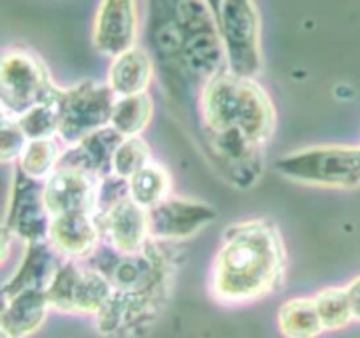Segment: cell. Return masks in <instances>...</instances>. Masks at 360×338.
<instances>
[{
    "label": "cell",
    "instance_id": "6da1fadb",
    "mask_svg": "<svg viewBox=\"0 0 360 338\" xmlns=\"http://www.w3.org/2000/svg\"><path fill=\"white\" fill-rule=\"evenodd\" d=\"M287 266L283 236L273 220L234 222L213 257L207 291L224 306L252 305L283 287Z\"/></svg>",
    "mask_w": 360,
    "mask_h": 338
},
{
    "label": "cell",
    "instance_id": "7a4b0ae2",
    "mask_svg": "<svg viewBox=\"0 0 360 338\" xmlns=\"http://www.w3.org/2000/svg\"><path fill=\"white\" fill-rule=\"evenodd\" d=\"M200 130H232L267 146L276 130V108L255 77L224 70L197 94Z\"/></svg>",
    "mask_w": 360,
    "mask_h": 338
},
{
    "label": "cell",
    "instance_id": "3957f363",
    "mask_svg": "<svg viewBox=\"0 0 360 338\" xmlns=\"http://www.w3.org/2000/svg\"><path fill=\"white\" fill-rule=\"evenodd\" d=\"M183 35V65L193 92L227 70L217 16L206 0H157Z\"/></svg>",
    "mask_w": 360,
    "mask_h": 338
},
{
    "label": "cell",
    "instance_id": "277c9868",
    "mask_svg": "<svg viewBox=\"0 0 360 338\" xmlns=\"http://www.w3.org/2000/svg\"><path fill=\"white\" fill-rule=\"evenodd\" d=\"M280 176L320 189L360 187V144H315L288 151L274 164Z\"/></svg>",
    "mask_w": 360,
    "mask_h": 338
},
{
    "label": "cell",
    "instance_id": "5b68a950",
    "mask_svg": "<svg viewBox=\"0 0 360 338\" xmlns=\"http://www.w3.org/2000/svg\"><path fill=\"white\" fill-rule=\"evenodd\" d=\"M44 60L25 46L0 51V109L20 118L23 113L60 94Z\"/></svg>",
    "mask_w": 360,
    "mask_h": 338
},
{
    "label": "cell",
    "instance_id": "8992f818",
    "mask_svg": "<svg viewBox=\"0 0 360 338\" xmlns=\"http://www.w3.org/2000/svg\"><path fill=\"white\" fill-rule=\"evenodd\" d=\"M227 70L257 77L262 73V21L255 0H224L217 16Z\"/></svg>",
    "mask_w": 360,
    "mask_h": 338
},
{
    "label": "cell",
    "instance_id": "52a82bcc",
    "mask_svg": "<svg viewBox=\"0 0 360 338\" xmlns=\"http://www.w3.org/2000/svg\"><path fill=\"white\" fill-rule=\"evenodd\" d=\"M97 220L102 243L120 254L141 252L151 239L148 210L130 199L129 187L122 180L102 183Z\"/></svg>",
    "mask_w": 360,
    "mask_h": 338
},
{
    "label": "cell",
    "instance_id": "ba28073f",
    "mask_svg": "<svg viewBox=\"0 0 360 338\" xmlns=\"http://www.w3.org/2000/svg\"><path fill=\"white\" fill-rule=\"evenodd\" d=\"M116 95L108 83L84 80L62 88L58 97V137L63 146H76L111 122Z\"/></svg>",
    "mask_w": 360,
    "mask_h": 338
},
{
    "label": "cell",
    "instance_id": "9c48e42d",
    "mask_svg": "<svg viewBox=\"0 0 360 338\" xmlns=\"http://www.w3.org/2000/svg\"><path fill=\"white\" fill-rule=\"evenodd\" d=\"M112 289L108 278L86 261L62 259L46 296L51 310L67 315H97Z\"/></svg>",
    "mask_w": 360,
    "mask_h": 338
},
{
    "label": "cell",
    "instance_id": "30bf717a",
    "mask_svg": "<svg viewBox=\"0 0 360 338\" xmlns=\"http://www.w3.org/2000/svg\"><path fill=\"white\" fill-rule=\"evenodd\" d=\"M210 162L234 189L248 190L266 169V146L232 130H200Z\"/></svg>",
    "mask_w": 360,
    "mask_h": 338
},
{
    "label": "cell",
    "instance_id": "8fae6325",
    "mask_svg": "<svg viewBox=\"0 0 360 338\" xmlns=\"http://www.w3.org/2000/svg\"><path fill=\"white\" fill-rule=\"evenodd\" d=\"M102 180L88 169L60 162L42 182V199L49 217L72 211L97 215Z\"/></svg>",
    "mask_w": 360,
    "mask_h": 338
},
{
    "label": "cell",
    "instance_id": "7c38bea8",
    "mask_svg": "<svg viewBox=\"0 0 360 338\" xmlns=\"http://www.w3.org/2000/svg\"><path fill=\"white\" fill-rule=\"evenodd\" d=\"M49 220L51 217L42 199V182L30 178L14 165L4 224L16 239L34 243L48 239Z\"/></svg>",
    "mask_w": 360,
    "mask_h": 338
},
{
    "label": "cell",
    "instance_id": "4fadbf2b",
    "mask_svg": "<svg viewBox=\"0 0 360 338\" xmlns=\"http://www.w3.org/2000/svg\"><path fill=\"white\" fill-rule=\"evenodd\" d=\"M217 210L211 204L188 197L169 196L148 210L151 239L164 243H181L217 220Z\"/></svg>",
    "mask_w": 360,
    "mask_h": 338
},
{
    "label": "cell",
    "instance_id": "5bb4252c",
    "mask_svg": "<svg viewBox=\"0 0 360 338\" xmlns=\"http://www.w3.org/2000/svg\"><path fill=\"white\" fill-rule=\"evenodd\" d=\"M139 28L137 0H101L91 32L94 46L98 53L112 58L137 44Z\"/></svg>",
    "mask_w": 360,
    "mask_h": 338
},
{
    "label": "cell",
    "instance_id": "9a60e30c",
    "mask_svg": "<svg viewBox=\"0 0 360 338\" xmlns=\"http://www.w3.org/2000/svg\"><path fill=\"white\" fill-rule=\"evenodd\" d=\"M48 243L62 259L84 261L102 243L97 215L72 211L49 220Z\"/></svg>",
    "mask_w": 360,
    "mask_h": 338
},
{
    "label": "cell",
    "instance_id": "2e32d148",
    "mask_svg": "<svg viewBox=\"0 0 360 338\" xmlns=\"http://www.w3.org/2000/svg\"><path fill=\"white\" fill-rule=\"evenodd\" d=\"M51 306L44 289H25L13 294H0V324L14 338L37 333L48 319Z\"/></svg>",
    "mask_w": 360,
    "mask_h": 338
},
{
    "label": "cell",
    "instance_id": "e0dca14e",
    "mask_svg": "<svg viewBox=\"0 0 360 338\" xmlns=\"http://www.w3.org/2000/svg\"><path fill=\"white\" fill-rule=\"evenodd\" d=\"M157 74L150 51L143 46H132L112 56L108 67V87L116 97L146 94Z\"/></svg>",
    "mask_w": 360,
    "mask_h": 338
},
{
    "label": "cell",
    "instance_id": "ac0fdd59",
    "mask_svg": "<svg viewBox=\"0 0 360 338\" xmlns=\"http://www.w3.org/2000/svg\"><path fill=\"white\" fill-rule=\"evenodd\" d=\"M60 261L62 257L51 249L48 239L25 243L23 257L11 277L0 285V294H13L25 289H44L46 291Z\"/></svg>",
    "mask_w": 360,
    "mask_h": 338
},
{
    "label": "cell",
    "instance_id": "d6986e66",
    "mask_svg": "<svg viewBox=\"0 0 360 338\" xmlns=\"http://www.w3.org/2000/svg\"><path fill=\"white\" fill-rule=\"evenodd\" d=\"M123 136H120L111 125L84 137L76 146H69L63 151L62 162L88 169L101 178L111 176V161L116 146Z\"/></svg>",
    "mask_w": 360,
    "mask_h": 338
},
{
    "label": "cell",
    "instance_id": "ffe728a7",
    "mask_svg": "<svg viewBox=\"0 0 360 338\" xmlns=\"http://www.w3.org/2000/svg\"><path fill=\"white\" fill-rule=\"evenodd\" d=\"M276 323L283 338H319L326 333L316 313L313 296H295L281 303Z\"/></svg>",
    "mask_w": 360,
    "mask_h": 338
},
{
    "label": "cell",
    "instance_id": "44dd1931",
    "mask_svg": "<svg viewBox=\"0 0 360 338\" xmlns=\"http://www.w3.org/2000/svg\"><path fill=\"white\" fill-rule=\"evenodd\" d=\"M129 196L144 210H151L172 194V178L167 168L158 162H148L127 180Z\"/></svg>",
    "mask_w": 360,
    "mask_h": 338
},
{
    "label": "cell",
    "instance_id": "7402d4cb",
    "mask_svg": "<svg viewBox=\"0 0 360 338\" xmlns=\"http://www.w3.org/2000/svg\"><path fill=\"white\" fill-rule=\"evenodd\" d=\"M155 106L150 94L116 97L109 125L123 137L141 136L153 118Z\"/></svg>",
    "mask_w": 360,
    "mask_h": 338
},
{
    "label": "cell",
    "instance_id": "603a6c76",
    "mask_svg": "<svg viewBox=\"0 0 360 338\" xmlns=\"http://www.w3.org/2000/svg\"><path fill=\"white\" fill-rule=\"evenodd\" d=\"M62 141L58 137H42V139H28L21 151L20 158L14 165L30 178L44 182L53 171L60 165L63 157Z\"/></svg>",
    "mask_w": 360,
    "mask_h": 338
},
{
    "label": "cell",
    "instance_id": "cb8c5ba5",
    "mask_svg": "<svg viewBox=\"0 0 360 338\" xmlns=\"http://www.w3.org/2000/svg\"><path fill=\"white\" fill-rule=\"evenodd\" d=\"M313 303L326 331L343 330L354 320L347 285L345 287L330 285V287L322 289L313 296Z\"/></svg>",
    "mask_w": 360,
    "mask_h": 338
},
{
    "label": "cell",
    "instance_id": "d4e9b609",
    "mask_svg": "<svg viewBox=\"0 0 360 338\" xmlns=\"http://www.w3.org/2000/svg\"><path fill=\"white\" fill-rule=\"evenodd\" d=\"M153 161V154L146 141L141 136L123 137L116 146L111 161L112 176H118L122 180H129L134 173Z\"/></svg>",
    "mask_w": 360,
    "mask_h": 338
},
{
    "label": "cell",
    "instance_id": "484cf974",
    "mask_svg": "<svg viewBox=\"0 0 360 338\" xmlns=\"http://www.w3.org/2000/svg\"><path fill=\"white\" fill-rule=\"evenodd\" d=\"M58 97L60 94L49 101L34 106L20 118H16L28 139L56 137L58 134Z\"/></svg>",
    "mask_w": 360,
    "mask_h": 338
},
{
    "label": "cell",
    "instance_id": "4316f807",
    "mask_svg": "<svg viewBox=\"0 0 360 338\" xmlns=\"http://www.w3.org/2000/svg\"><path fill=\"white\" fill-rule=\"evenodd\" d=\"M27 143L28 137L25 136L18 120L7 115L2 116L0 120V162L16 164Z\"/></svg>",
    "mask_w": 360,
    "mask_h": 338
},
{
    "label": "cell",
    "instance_id": "83f0119b",
    "mask_svg": "<svg viewBox=\"0 0 360 338\" xmlns=\"http://www.w3.org/2000/svg\"><path fill=\"white\" fill-rule=\"evenodd\" d=\"M14 234L11 232V229L7 227L4 222H0V268L7 263L9 259L11 252H13V242H14Z\"/></svg>",
    "mask_w": 360,
    "mask_h": 338
},
{
    "label": "cell",
    "instance_id": "f1b7e54d",
    "mask_svg": "<svg viewBox=\"0 0 360 338\" xmlns=\"http://www.w3.org/2000/svg\"><path fill=\"white\" fill-rule=\"evenodd\" d=\"M348 296H350V305L352 312H354V320H359L360 323V275L354 278L350 284L347 285Z\"/></svg>",
    "mask_w": 360,
    "mask_h": 338
},
{
    "label": "cell",
    "instance_id": "f546056e",
    "mask_svg": "<svg viewBox=\"0 0 360 338\" xmlns=\"http://www.w3.org/2000/svg\"><path fill=\"white\" fill-rule=\"evenodd\" d=\"M206 2H207V6L211 7V11H213L214 16H218V13H220L221 2H224V0H206Z\"/></svg>",
    "mask_w": 360,
    "mask_h": 338
},
{
    "label": "cell",
    "instance_id": "4dcf8cb0",
    "mask_svg": "<svg viewBox=\"0 0 360 338\" xmlns=\"http://www.w3.org/2000/svg\"><path fill=\"white\" fill-rule=\"evenodd\" d=\"M0 338H14V337H13V334H11V333H9V331H7V330H6V327H4V326H2V324H0Z\"/></svg>",
    "mask_w": 360,
    "mask_h": 338
},
{
    "label": "cell",
    "instance_id": "1f68e13d",
    "mask_svg": "<svg viewBox=\"0 0 360 338\" xmlns=\"http://www.w3.org/2000/svg\"><path fill=\"white\" fill-rule=\"evenodd\" d=\"M2 116H6V113H4L2 109H0V120H2Z\"/></svg>",
    "mask_w": 360,
    "mask_h": 338
}]
</instances>
